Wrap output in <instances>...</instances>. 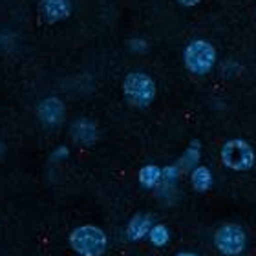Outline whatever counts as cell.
<instances>
[{"label":"cell","instance_id":"5bb4252c","mask_svg":"<svg viewBox=\"0 0 256 256\" xmlns=\"http://www.w3.org/2000/svg\"><path fill=\"white\" fill-rule=\"evenodd\" d=\"M180 174H182V168L176 165H168L163 168V182L161 183H168V185H172V183L176 182L178 178H180Z\"/></svg>","mask_w":256,"mask_h":256},{"label":"cell","instance_id":"6da1fadb","mask_svg":"<svg viewBox=\"0 0 256 256\" xmlns=\"http://www.w3.org/2000/svg\"><path fill=\"white\" fill-rule=\"evenodd\" d=\"M218 54L212 42L205 38H194L183 50V64L192 75H207L216 66Z\"/></svg>","mask_w":256,"mask_h":256},{"label":"cell","instance_id":"7a4b0ae2","mask_svg":"<svg viewBox=\"0 0 256 256\" xmlns=\"http://www.w3.org/2000/svg\"><path fill=\"white\" fill-rule=\"evenodd\" d=\"M123 94L132 106L146 108L156 99V82L144 72H130L123 80Z\"/></svg>","mask_w":256,"mask_h":256},{"label":"cell","instance_id":"ba28073f","mask_svg":"<svg viewBox=\"0 0 256 256\" xmlns=\"http://www.w3.org/2000/svg\"><path fill=\"white\" fill-rule=\"evenodd\" d=\"M152 227H154V220L150 214H136L126 225V236L132 242L143 240L148 236Z\"/></svg>","mask_w":256,"mask_h":256},{"label":"cell","instance_id":"5b68a950","mask_svg":"<svg viewBox=\"0 0 256 256\" xmlns=\"http://www.w3.org/2000/svg\"><path fill=\"white\" fill-rule=\"evenodd\" d=\"M212 242H214V247H216L222 254L236 256L246 249L247 236L242 227H238V225H234V224H227V225H222V227L214 232Z\"/></svg>","mask_w":256,"mask_h":256},{"label":"cell","instance_id":"4fadbf2b","mask_svg":"<svg viewBox=\"0 0 256 256\" xmlns=\"http://www.w3.org/2000/svg\"><path fill=\"white\" fill-rule=\"evenodd\" d=\"M148 238L156 247H163L168 244V240H170V232H168V229H166L163 224H156L154 227L150 229Z\"/></svg>","mask_w":256,"mask_h":256},{"label":"cell","instance_id":"8fae6325","mask_svg":"<svg viewBox=\"0 0 256 256\" xmlns=\"http://www.w3.org/2000/svg\"><path fill=\"white\" fill-rule=\"evenodd\" d=\"M139 183L143 188H156L160 187L163 182V168H160L158 165H144L139 170Z\"/></svg>","mask_w":256,"mask_h":256},{"label":"cell","instance_id":"9a60e30c","mask_svg":"<svg viewBox=\"0 0 256 256\" xmlns=\"http://www.w3.org/2000/svg\"><path fill=\"white\" fill-rule=\"evenodd\" d=\"M130 50L136 52V54H144L148 50V44L144 42L143 38H132L130 40Z\"/></svg>","mask_w":256,"mask_h":256},{"label":"cell","instance_id":"9c48e42d","mask_svg":"<svg viewBox=\"0 0 256 256\" xmlns=\"http://www.w3.org/2000/svg\"><path fill=\"white\" fill-rule=\"evenodd\" d=\"M72 138L80 144H92L97 139V128L90 119H77L72 124Z\"/></svg>","mask_w":256,"mask_h":256},{"label":"cell","instance_id":"52a82bcc","mask_svg":"<svg viewBox=\"0 0 256 256\" xmlns=\"http://www.w3.org/2000/svg\"><path fill=\"white\" fill-rule=\"evenodd\" d=\"M38 11L44 22L57 24L60 20H66L72 13V0H40Z\"/></svg>","mask_w":256,"mask_h":256},{"label":"cell","instance_id":"d6986e66","mask_svg":"<svg viewBox=\"0 0 256 256\" xmlns=\"http://www.w3.org/2000/svg\"><path fill=\"white\" fill-rule=\"evenodd\" d=\"M2 152H4V144L0 143V156H2Z\"/></svg>","mask_w":256,"mask_h":256},{"label":"cell","instance_id":"e0dca14e","mask_svg":"<svg viewBox=\"0 0 256 256\" xmlns=\"http://www.w3.org/2000/svg\"><path fill=\"white\" fill-rule=\"evenodd\" d=\"M202 2V0H178V4H182L183 8H194Z\"/></svg>","mask_w":256,"mask_h":256},{"label":"cell","instance_id":"30bf717a","mask_svg":"<svg viewBox=\"0 0 256 256\" xmlns=\"http://www.w3.org/2000/svg\"><path fill=\"white\" fill-rule=\"evenodd\" d=\"M190 183H192V188L196 192H207L214 183L212 172L208 170L207 166L198 165L196 168L190 170Z\"/></svg>","mask_w":256,"mask_h":256},{"label":"cell","instance_id":"8992f818","mask_svg":"<svg viewBox=\"0 0 256 256\" xmlns=\"http://www.w3.org/2000/svg\"><path fill=\"white\" fill-rule=\"evenodd\" d=\"M64 114H66V108L59 97H46L37 106L38 119L46 126H59L64 121Z\"/></svg>","mask_w":256,"mask_h":256},{"label":"cell","instance_id":"ac0fdd59","mask_svg":"<svg viewBox=\"0 0 256 256\" xmlns=\"http://www.w3.org/2000/svg\"><path fill=\"white\" fill-rule=\"evenodd\" d=\"M176 256H198V254H194V252H178Z\"/></svg>","mask_w":256,"mask_h":256},{"label":"cell","instance_id":"277c9868","mask_svg":"<svg viewBox=\"0 0 256 256\" xmlns=\"http://www.w3.org/2000/svg\"><path fill=\"white\" fill-rule=\"evenodd\" d=\"M222 163L234 172L251 170L256 163L254 148L246 139H229L222 146Z\"/></svg>","mask_w":256,"mask_h":256},{"label":"cell","instance_id":"3957f363","mask_svg":"<svg viewBox=\"0 0 256 256\" xmlns=\"http://www.w3.org/2000/svg\"><path fill=\"white\" fill-rule=\"evenodd\" d=\"M70 246L80 256H101L106 251L108 240L102 229L96 225H80L72 230Z\"/></svg>","mask_w":256,"mask_h":256},{"label":"cell","instance_id":"2e32d148","mask_svg":"<svg viewBox=\"0 0 256 256\" xmlns=\"http://www.w3.org/2000/svg\"><path fill=\"white\" fill-rule=\"evenodd\" d=\"M66 156H68V148H66V146H59V148L54 152V156H52V158H54L55 161H59V160H64Z\"/></svg>","mask_w":256,"mask_h":256},{"label":"cell","instance_id":"7c38bea8","mask_svg":"<svg viewBox=\"0 0 256 256\" xmlns=\"http://www.w3.org/2000/svg\"><path fill=\"white\" fill-rule=\"evenodd\" d=\"M200 158H202V144H200V141H192L188 144V148L180 158V161H178V166L182 168V172H190L192 168L198 166Z\"/></svg>","mask_w":256,"mask_h":256}]
</instances>
